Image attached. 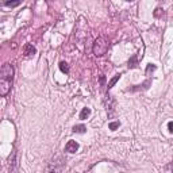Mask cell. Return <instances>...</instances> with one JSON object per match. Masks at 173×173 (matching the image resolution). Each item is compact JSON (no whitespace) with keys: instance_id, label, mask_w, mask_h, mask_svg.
Masks as SVG:
<instances>
[{"instance_id":"52a82bcc","label":"cell","mask_w":173,"mask_h":173,"mask_svg":"<svg viewBox=\"0 0 173 173\" xmlns=\"http://www.w3.org/2000/svg\"><path fill=\"white\" fill-rule=\"evenodd\" d=\"M119 79H121V75H115L114 77H112V79H111L110 80V83L108 84H107V89H111V88H112V86L115 85V84H116L118 83V81H119Z\"/></svg>"},{"instance_id":"3957f363","label":"cell","mask_w":173,"mask_h":173,"mask_svg":"<svg viewBox=\"0 0 173 173\" xmlns=\"http://www.w3.org/2000/svg\"><path fill=\"white\" fill-rule=\"evenodd\" d=\"M79 143H77L76 141H73V139H71V141H68V143L65 145V151H68V153H76L77 150H79Z\"/></svg>"},{"instance_id":"8fae6325","label":"cell","mask_w":173,"mask_h":173,"mask_svg":"<svg viewBox=\"0 0 173 173\" xmlns=\"http://www.w3.org/2000/svg\"><path fill=\"white\" fill-rule=\"evenodd\" d=\"M156 69H157V67H156L154 64H149V65L146 67V72H145V73H146V76H149V75H150V72H154Z\"/></svg>"},{"instance_id":"6da1fadb","label":"cell","mask_w":173,"mask_h":173,"mask_svg":"<svg viewBox=\"0 0 173 173\" xmlns=\"http://www.w3.org/2000/svg\"><path fill=\"white\" fill-rule=\"evenodd\" d=\"M12 79H14V67L11 64H4L0 69V95L7 96V93L12 88Z\"/></svg>"},{"instance_id":"7a4b0ae2","label":"cell","mask_w":173,"mask_h":173,"mask_svg":"<svg viewBox=\"0 0 173 173\" xmlns=\"http://www.w3.org/2000/svg\"><path fill=\"white\" fill-rule=\"evenodd\" d=\"M108 49H110V41L107 39L104 35H100L96 41H95V43L92 46V52L96 57H101L108 52Z\"/></svg>"},{"instance_id":"2e32d148","label":"cell","mask_w":173,"mask_h":173,"mask_svg":"<svg viewBox=\"0 0 173 173\" xmlns=\"http://www.w3.org/2000/svg\"><path fill=\"white\" fill-rule=\"evenodd\" d=\"M46 173H54V172H46Z\"/></svg>"},{"instance_id":"5bb4252c","label":"cell","mask_w":173,"mask_h":173,"mask_svg":"<svg viewBox=\"0 0 173 173\" xmlns=\"http://www.w3.org/2000/svg\"><path fill=\"white\" fill-rule=\"evenodd\" d=\"M168 129H169V133L173 134V122H169V123H168Z\"/></svg>"},{"instance_id":"ba28073f","label":"cell","mask_w":173,"mask_h":173,"mask_svg":"<svg viewBox=\"0 0 173 173\" xmlns=\"http://www.w3.org/2000/svg\"><path fill=\"white\" fill-rule=\"evenodd\" d=\"M86 131V127L84 125H76L73 127V133H79V134H84Z\"/></svg>"},{"instance_id":"8992f818","label":"cell","mask_w":173,"mask_h":173,"mask_svg":"<svg viewBox=\"0 0 173 173\" xmlns=\"http://www.w3.org/2000/svg\"><path fill=\"white\" fill-rule=\"evenodd\" d=\"M138 67V56H133L129 60V68L130 69H134Z\"/></svg>"},{"instance_id":"9a60e30c","label":"cell","mask_w":173,"mask_h":173,"mask_svg":"<svg viewBox=\"0 0 173 173\" xmlns=\"http://www.w3.org/2000/svg\"><path fill=\"white\" fill-rule=\"evenodd\" d=\"M169 168H171V169H173V161H172V164H171V166H169Z\"/></svg>"},{"instance_id":"277c9868","label":"cell","mask_w":173,"mask_h":173,"mask_svg":"<svg viewBox=\"0 0 173 173\" xmlns=\"http://www.w3.org/2000/svg\"><path fill=\"white\" fill-rule=\"evenodd\" d=\"M35 53H37V49H35V46L32 43H26L23 46V54L26 57H30L32 54H35Z\"/></svg>"},{"instance_id":"4fadbf2b","label":"cell","mask_w":173,"mask_h":173,"mask_svg":"<svg viewBox=\"0 0 173 173\" xmlns=\"http://www.w3.org/2000/svg\"><path fill=\"white\" fill-rule=\"evenodd\" d=\"M15 151H14V153H12V157H10V164H11V171L12 169H14V165H15Z\"/></svg>"},{"instance_id":"5b68a950","label":"cell","mask_w":173,"mask_h":173,"mask_svg":"<svg viewBox=\"0 0 173 173\" xmlns=\"http://www.w3.org/2000/svg\"><path fill=\"white\" fill-rule=\"evenodd\" d=\"M89 115H91V108H88V107H84V108L81 110V112H80V119H81V121H85Z\"/></svg>"},{"instance_id":"9c48e42d","label":"cell","mask_w":173,"mask_h":173,"mask_svg":"<svg viewBox=\"0 0 173 173\" xmlns=\"http://www.w3.org/2000/svg\"><path fill=\"white\" fill-rule=\"evenodd\" d=\"M60 69H61V72H62V73H65V75H68L69 71H71L68 62H65V61H61V62H60Z\"/></svg>"},{"instance_id":"7c38bea8","label":"cell","mask_w":173,"mask_h":173,"mask_svg":"<svg viewBox=\"0 0 173 173\" xmlns=\"http://www.w3.org/2000/svg\"><path fill=\"white\" fill-rule=\"evenodd\" d=\"M20 2H6L4 3V6H7V7H16V6H19Z\"/></svg>"},{"instance_id":"30bf717a","label":"cell","mask_w":173,"mask_h":173,"mask_svg":"<svg viewBox=\"0 0 173 173\" xmlns=\"http://www.w3.org/2000/svg\"><path fill=\"white\" fill-rule=\"evenodd\" d=\"M108 127H110V130H111V131H115V130H118L119 127H121V122H119V121L111 122L110 125H108Z\"/></svg>"}]
</instances>
